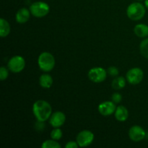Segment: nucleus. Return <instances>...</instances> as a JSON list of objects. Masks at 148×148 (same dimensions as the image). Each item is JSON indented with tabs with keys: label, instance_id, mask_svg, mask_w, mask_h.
<instances>
[{
	"label": "nucleus",
	"instance_id": "obj_2",
	"mask_svg": "<svg viewBox=\"0 0 148 148\" xmlns=\"http://www.w3.org/2000/svg\"><path fill=\"white\" fill-rule=\"evenodd\" d=\"M146 10L143 4L139 2L132 3L127 10V16L130 19L134 21L141 20L145 14Z\"/></svg>",
	"mask_w": 148,
	"mask_h": 148
},
{
	"label": "nucleus",
	"instance_id": "obj_25",
	"mask_svg": "<svg viewBox=\"0 0 148 148\" xmlns=\"http://www.w3.org/2000/svg\"><path fill=\"white\" fill-rule=\"evenodd\" d=\"M145 5L146 8L148 9V0H145Z\"/></svg>",
	"mask_w": 148,
	"mask_h": 148
},
{
	"label": "nucleus",
	"instance_id": "obj_18",
	"mask_svg": "<svg viewBox=\"0 0 148 148\" xmlns=\"http://www.w3.org/2000/svg\"><path fill=\"white\" fill-rule=\"evenodd\" d=\"M140 53L146 59H148V38L144 39L140 46Z\"/></svg>",
	"mask_w": 148,
	"mask_h": 148
},
{
	"label": "nucleus",
	"instance_id": "obj_10",
	"mask_svg": "<svg viewBox=\"0 0 148 148\" xmlns=\"http://www.w3.org/2000/svg\"><path fill=\"white\" fill-rule=\"evenodd\" d=\"M116 109L115 103L111 101H105L98 106V111L100 114L104 116H110L114 114Z\"/></svg>",
	"mask_w": 148,
	"mask_h": 148
},
{
	"label": "nucleus",
	"instance_id": "obj_26",
	"mask_svg": "<svg viewBox=\"0 0 148 148\" xmlns=\"http://www.w3.org/2000/svg\"><path fill=\"white\" fill-rule=\"evenodd\" d=\"M138 1H143V0H138Z\"/></svg>",
	"mask_w": 148,
	"mask_h": 148
},
{
	"label": "nucleus",
	"instance_id": "obj_17",
	"mask_svg": "<svg viewBox=\"0 0 148 148\" xmlns=\"http://www.w3.org/2000/svg\"><path fill=\"white\" fill-rule=\"evenodd\" d=\"M126 85V79L123 77H117L114 79L112 82V88L114 90H121L124 88Z\"/></svg>",
	"mask_w": 148,
	"mask_h": 148
},
{
	"label": "nucleus",
	"instance_id": "obj_23",
	"mask_svg": "<svg viewBox=\"0 0 148 148\" xmlns=\"http://www.w3.org/2000/svg\"><path fill=\"white\" fill-rule=\"evenodd\" d=\"M122 100V96L119 92H115L112 95V101L115 103H119Z\"/></svg>",
	"mask_w": 148,
	"mask_h": 148
},
{
	"label": "nucleus",
	"instance_id": "obj_7",
	"mask_svg": "<svg viewBox=\"0 0 148 148\" xmlns=\"http://www.w3.org/2000/svg\"><path fill=\"white\" fill-rule=\"evenodd\" d=\"M94 140V134L89 130H83L80 132L77 136V143L79 147H88L92 144Z\"/></svg>",
	"mask_w": 148,
	"mask_h": 148
},
{
	"label": "nucleus",
	"instance_id": "obj_8",
	"mask_svg": "<svg viewBox=\"0 0 148 148\" xmlns=\"http://www.w3.org/2000/svg\"><path fill=\"white\" fill-rule=\"evenodd\" d=\"M144 77L143 71L140 68H133L127 73V79L132 85H137L140 83Z\"/></svg>",
	"mask_w": 148,
	"mask_h": 148
},
{
	"label": "nucleus",
	"instance_id": "obj_14",
	"mask_svg": "<svg viewBox=\"0 0 148 148\" xmlns=\"http://www.w3.org/2000/svg\"><path fill=\"white\" fill-rule=\"evenodd\" d=\"M134 33L140 38H145L148 36V25L145 24H137L134 27Z\"/></svg>",
	"mask_w": 148,
	"mask_h": 148
},
{
	"label": "nucleus",
	"instance_id": "obj_3",
	"mask_svg": "<svg viewBox=\"0 0 148 148\" xmlns=\"http://www.w3.org/2000/svg\"><path fill=\"white\" fill-rule=\"evenodd\" d=\"M39 68L43 72H50L55 66V59L53 55L49 52L40 53L38 59Z\"/></svg>",
	"mask_w": 148,
	"mask_h": 148
},
{
	"label": "nucleus",
	"instance_id": "obj_9",
	"mask_svg": "<svg viewBox=\"0 0 148 148\" xmlns=\"http://www.w3.org/2000/svg\"><path fill=\"white\" fill-rule=\"evenodd\" d=\"M146 133L145 130L140 126H133L129 131L130 138L134 142H140L145 139Z\"/></svg>",
	"mask_w": 148,
	"mask_h": 148
},
{
	"label": "nucleus",
	"instance_id": "obj_20",
	"mask_svg": "<svg viewBox=\"0 0 148 148\" xmlns=\"http://www.w3.org/2000/svg\"><path fill=\"white\" fill-rule=\"evenodd\" d=\"M62 132L59 128H55L51 132V137L53 140H59L62 138Z\"/></svg>",
	"mask_w": 148,
	"mask_h": 148
},
{
	"label": "nucleus",
	"instance_id": "obj_12",
	"mask_svg": "<svg viewBox=\"0 0 148 148\" xmlns=\"http://www.w3.org/2000/svg\"><path fill=\"white\" fill-rule=\"evenodd\" d=\"M30 11L27 8H21L17 12L15 15L16 21L20 24H23L28 21L30 19Z\"/></svg>",
	"mask_w": 148,
	"mask_h": 148
},
{
	"label": "nucleus",
	"instance_id": "obj_24",
	"mask_svg": "<svg viewBox=\"0 0 148 148\" xmlns=\"http://www.w3.org/2000/svg\"><path fill=\"white\" fill-rule=\"evenodd\" d=\"M78 147H79V145L77 142L75 141L68 142L66 145H65L66 148H77Z\"/></svg>",
	"mask_w": 148,
	"mask_h": 148
},
{
	"label": "nucleus",
	"instance_id": "obj_13",
	"mask_svg": "<svg viewBox=\"0 0 148 148\" xmlns=\"http://www.w3.org/2000/svg\"><path fill=\"white\" fill-rule=\"evenodd\" d=\"M114 114L116 119L119 121H125L129 116L128 110L124 106H119L117 107Z\"/></svg>",
	"mask_w": 148,
	"mask_h": 148
},
{
	"label": "nucleus",
	"instance_id": "obj_16",
	"mask_svg": "<svg viewBox=\"0 0 148 148\" xmlns=\"http://www.w3.org/2000/svg\"><path fill=\"white\" fill-rule=\"evenodd\" d=\"M10 33V25L8 22L4 18L0 19V36L4 38L8 36Z\"/></svg>",
	"mask_w": 148,
	"mask_h": 148
},
{
	"label": "nucleus",
	"instance_id": "obj_19",
	"mask_svg": "<svg viewBox=\"0 0 148 148\" xmlns=\"http://www.w3.org/2000/svg\"><path fill=\"white\" fill-rule=\"evenodd\" d=\"M41 147L43 148H61V145L55 140H49L43 142Z\"/></svg>",
	"mask_w": 148,
	"mask_h": 148
},
{
	"label": "nucleus",
	"instance_id": "obj_1",
	"mask_svg": "<svg viewBox=\"0 0 148 148\" xmlns=\"http://www.w3.org/2000/svg\"><path fill=\"white\" fill-rule=\"evenodd\" d=\"M33 112L38 121L44 122L51 116L52 108L47 101L38 100L33 104Z\"/></svg>",
	"mask_w": 148,
	"mask_h": 148
},
{
	"label": "nucleus",
	"instance_id": "obj_4",
	"mask_svg": "<svg viewBox=\"0 0 148 148\" xmlns=\"http://www.w3.org/2000/svg\"><path fill=\"white\" fill-rule=\"evenodd\" d=\"M50 7L49 4L43 1H36L33 3L30 7V13L34 17H43L49 12Z\"/></svg>",
	"mask_w": 148,
	"mask_h": 148
},
{
	"label": "nucleus",
	"instance_id": "obj_22",
	"mask_svg": "<svg viewBox=\"0 0 148 148\" xmlns=\"http://www.w3.org/2000/svg\"><path fill=\"white\" fill-rule=\"evenodd\" d=\"M107 72H108V75H111V76L112 77H116L119 74V69H117L116 66H114L108 67V70H107Z\"/></svg>",
	"mask_w": 148,
	"mask_h": 148
},
{
	"label": "nucleus",
	"instance_id": "obj_21",
	"mask_svg": "<svg viewBox=\"0 0 148 148\" xmlns=\"http://www.w3.org/2000/svg\"><path fill=\"white\" fill-rule=\"evenodd\" d=\"M9 75L8 70L4 66H1L0 69V79L1 81L5 80Z\"/></svg>",
	"mask_w": 148,
	"mask_h": 148
},
{
	"label": "nucleus",
	"instance_id": "obj_15",
	"mask_svg": "<svg viewBox=\"0 0 148 148\" xmlns=\"http://www.w3.org/2000/svg\"><path fill=\"white\" fill-rule=\"evenodd\" d=\"M39 84L43 88H50L53 84V78L50 75L43 74L39 78Z\"/></svg>",
	"mask_w": 148,
	"mask_h": 148
},
{
	"label": "nucleus",
	"instance_id": "obj_11",
	"mask_svg": "<svg viewBox=\"0 0 148 148\" xmlns=\"http://www.w3.org/2000/svg\"><path fill=\"white\" fill-rule=\"evenodd\" d=\"M65 120H66L65 114L61 111H56L52 114L50 116L49 123L54 128H59L64 124Z\"/></svg>",
	"mask_w": 148,
	"mask_h": 148
},
{
	"label": "nucleus",
	"instance_id": "obj_5",
	"mask_svg": "<svg viewBox=\"0 0 148 148\" xmlns=\"http://www.w3.org/2000/svg\"><path fill=\"white\" fill-rule=\"evenodd\" d=\"M25 62L24 58L21 56H14L8 62V68L14 73H18L24 69Z\"/></svg>",
	"mask_w": 148,
	"mask_h": 148
},
{
	"label": "nucleus",
	"instance_id": "obj_6",
	"mask_svg": "<svg viewBox=\"0 0 148 148\" xmlns=\"http://www.w3.org/2000/svg\"><path fill=\"white\" fill-rule=\"evenodd\" d=\"M108 72L102 67H95L88 72V77L92 82L99 83L106 79Z\"/></svg>",
	"mask_w": 148,
	"mask_h": 148
}]
</instances>
